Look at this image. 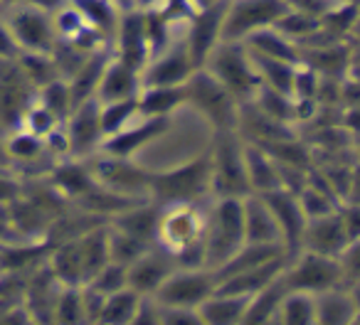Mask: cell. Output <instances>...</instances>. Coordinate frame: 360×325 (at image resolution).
<instances>
[{"mask_svg": "<svg viewBox=\"0 0 360 325\" xmlns=\"http://www.w3.org/2000/svg\"><path fill=\"white\" fill-rule=\"evenodd\" d=\"M195 62L191 57L183 35L175 37L165 50L153 55L141 69V89L143 86H180L186 84L195 72Z\"/></svg>", "mask_w": 360, "mask_h": 325, "instance_id": "13", "label": "cell"}, {"mask_svg": "<svg viewBox=\"0 0 360 325\" xmlns=\"http://www.w3.org/2000/svg\"><path fill=\"white\" fill-rule=\"evenodd\" d=\"M255 104L274 121L294 126V96L291 94H284V91H276V89H271V86L262 84V89L257 91V96H255Z\"/></svg>", "mask_w": 360, "mask_h": 325, "instance_id": "38", "label": "cell"}, {"mask_svg": "<svg viewBox=\"0 0 360 325\" xmlns=\"http://www.w3.org/2000/svg\"><path fill=\"white\" fill-rule=\"evenodd\" d=\"M276 325H316V298L306 291H289L286 288L281 298Z\"/></svg>", "mask_w": 360, "mask_h": 325, "instance_id": "34", "label": "cell"}, {"mask_svg": "<svg viewBox=\"0 0 360 325\" xmlns=\"http://www.w3.org/2000/svg\"><path fill=\"white\" fill-rule=\"evenodd\" d=\"M345 244H348V237H345L338 210L321 217H311L306 222L301 249L316 251V254H323V256H338Z\"/></svg>", "mask_w": 360, "mask_h": 325, "instance_id": "19", "label": "cell"}, {"mask_svg": "<svg viewBox=\"0 0 360 325\" xmlns=\"http://www.w3.org/2000/svg\"><path fill=\"white\" fill-rule=\"evenodd\" d=\"M286 293L284 279H274L269 286L255 293L247 303L245 318H242V325H271L276 320V313H279L281 298Z\"/></svg>", "mask_w": 360, "mask_h": 325, "instance_id": "32", "label": "cell"}, {"mask_svg": "<svg viewBox=\"0 0 360 325\" xmlns=\"http://www.w3.org/2000/svg\"><path fill=\"white\" fill-rule=\"evenodd\" d=\"M217 291V276L212 269H180L175 266L153 296L165 308H200L205 298Z\"/></svg>", "mask_w": 360, "mask_h": 325, "instance_id": "11", "label": "cell"}, {"mask_svg": "<svg viewBox=\"0 0 360 325\" xmlns=\"http://www.w3.org/2000/svg\"><path fill=\"white\" fill-rule=\"evenodd\" d=\"M264 200L276 220L281 244H284L286 254L294 256L296 251H301V239H304L306 222H309V217H306L304 207H301V202H299V195L279 187V190H274V192H266Z\"/></svg>", "mask_w": 360, "mask_h": 325, "instance_id": "16", "label": "cell"}, {"mask_svg": "<svg viewBox=\"0 0 360 325\" xmlns=\"http://www.w3.org/2000/svg\"><path fill=\"white\" fill-rule=\"evenodd\" d=\"M25 3H30V6H35V8H40V11L55 15V13L62 11V8H65L70 0H25Z\"/></svg>", "mask_w": 360, "mask_h": 325, "instance_id": "53", "label": "cell"}, {"mask_svg": "<svg viewBox=\"0 0 360 325\" xmlns=\"http://www.w3.org/2000/svg\"><path fill=\"white\" fill-rule=\"evenodd\" d=\"M47 266L62 286H84V264H82V251L77 239L57 241L47 259Z\"/></svg>", "mask_w": 360, "mask_h": 325, "instance_id": "30", "label": "cell"}, {"mask_svg": "<svg viewBox=\"0 0 360 325\" xmlns=\"http://www.w3.org/2000/svg\"><path fill=\"white\" fill-rule=\"evenodd\" d=\"M245 166H247V180H250V192L266 195V192H274L281 187L279 166L266 153L264 145L245 140Z\"/></svg>", "mask_w": 360, "mask_h": 325, "instance_id": "22", "label": "cell"}, {"mask_svg": "<svg viewBox=\"0 0 360 325\" xmlns=\"http://www.w3.org/2000/svg\"><path fill=\"white\" fill-rule=\"evenodd\" d=\"M286 8L284 0H227L222 42H245L255 32L276 25Z\"/></svg>", "mask_w": 360, "mask_h": 325, "instance_id": "10", "label": "cell"}, {"mask_svg": "<svg viewBox=\"0 0 360 325\" xmlns=\"http://www.w3.org/2000/svg\"><path fill=\"white\" fill-rule=\"evenodd\" d=\"M18 55H20V47H18L8 22L0 15V60H18Z\"/></svg>", "mask_w": 360, "mask_h": 325, "instance_id": "50", "label": "cell"}, {"mask_svg": "<svg viewBox=\"0 0 360 325\" xmlns=\"http://www.w3.org/2000/svg\"><path fill=\"white\" fill-rule=\"evenodd\" d=\"M245 47L252 55L259 57H271V60L291 62V65H299L301 62V47L296 42H291L281 30H276L274 25L250 35L245 40Z\"/></svg>", "mask_w": 360, "mask_h": 325, "instance_id": "29", "label": "cell"}, {"mask_svg": "<svg viewBox=\"0 0 360 325\" xmlns=\"http://www.w3.org/2000/svg\"><path fill=\"white\" fill-rule=\"evenodd\" d=\"M163 0H134L136 11H150V8H158Z\"/></svg>", "mask_w": 360, "mask_h": 325, "instance_id": "54", "label": "cell"}, {"mask_svg": "<svg viewBox=\"0 0 360 325\" xmlns=\"http://www.w3.org/2000/svg\"><path fill=\"white\" fill-rule=\"evenodd\" d=\"M252 296H237V293H222L215 291L210 298H205L198 308L202 318V325H242L247 303Z\"/></svg>", "mask_w": 360, "mask_h": 325, "instance_id": "28", "label": "cell"}, {"mask_svg": "<svg viewBox=\"0 0 360 325\" xmlns=\"http://www.w3.org/2000/svg\"><path fill=\"white\" fill-rule=\"evenodd\" d=\"M141 293L134 288L116 291V293L106 296L104 308H101L99 323L101 325H131L134 323L136 308H139Z\"/></svg>", "mask_w": 360, "mask_h": 325, "instance_id": "36", "label": "cell"}, {"mask_svg": "<svg viewBox=\"0 0 360 325\" xmlns=\"http://www.w3.org/2000/svg\"><path fill=\"white\" fill-rule=\"evenodd\" d=\"M205 205H195V202L160 205L155 244L170 251L175 266L180 269H207L205 241H202Z\"/></svg>", "mask_w": 360, "mask_h": 325, "instance_id": "1", "label": "cell"}, {"mask_svg": "<svg viewBox=\"0 0 360 325\" xmlns=\"http://www.w3.org/2000/svg\"><path fill=\"white\" fill-rule=\"evenodd\" d=\"M186 106H193L212 126V131H237L242 104L205 67L193 72V77L186 81Z\"/></svg>", "mask_w": 360, "mask_h": 325, "instance_id": "6", "label": "cell"}, {"mask_svg": "<svg viewBox=\"0 0 360 325\" xmlns=\"http://www.w3.org/2000/svg\"><path fill=\"white\" fill-rule=\"evenodd\" d=\"M0 13H3V11H0Z\"/></svg>", "mask_w": 360, "mask_h": 325, "instance_id": "63", "label": "cell"}, {"mask_svg": "<svg viewBox=\"0 0 360 325\" xmlns=\"http://www.w3.org/2000/svg\"><path fill=\"white\" fill-rule=\"evenodd\" d=\"M158 217H160V205L153 200H143L131 205L129 210L119 212L109 220L111 227L126 232L131 237L155 244V234H158Z\"/></svg>", "mask_w": 360, "mask_h": 325, "instance_id": "24", "label": "cell"}, {"mask_svg": "<svg viewBox=\"0 0 360 325\" xmlns=\"http://www.w3.org/2000/svg\"><path fill=\"white\" fill-rule=\"evenodd\" d=\"M67 133L72 158H91L101 150L104 128H101V104L96 96L82 101L72 109V114L62 121Z\"/></svg>", "mask_w": 360, "mask_h": 325, "instance_id": "12", "label": "cell"}, {"mask_svg": "<svg viewBox=\"0 0 360 325\" xmlns=\"http://www.w3.org/2000/svg\"><path fill=\"white\" fill-rule=\"evenodd\" d=\"M0 15L11 27L20 52H45V55H52V50L57 45L55 15L30 6L25 0L6 8Z\"/></svg>", "mask_w": 360, "mask_h": 325, "instance_id": "9", "label": "cell"}, {"mask_svg": "<svg viewBox=\"0 0 360 325\" xmlns=\"http://www.w3.org/2000/svg\"><path fill=\"white\" fill-rule=\"evenodd\" d=\"M225 6L227 0H217L212 6L195 11V15L191 18V22L183 30V40H186L191 57L195 62V67L200 69L205 65V60L210 57V52L222 42V20H225Z\"/></svg>", "mask_w": 360, "mask_h": 325, "instance_id": "14", "label": "cell"}, {"mask_svg": "<svg viewBox=\"0 0 360 325\" xmlns=\"http://www.w3.org/2000/svg\"><path fill=\"white\" fill-rule=\"evenodd\" d=\"M286 261H289V256H281V259H274L264 266H257V269L227 276V279L217 281V291H222V293H237V296H255V293H259L264 286H269L271 281L284 274Z\"/></svg>", "mask_w": 360, "mask_h": 325, "instance_id": "25", "label": "cell"}, {"mask_svg": "<svg viewBox=\"0 0 360 325\" xmlns=\"http://www.w3.org/2000/svg\"><path fill=\"white\" fill-rule=\"evenodd\" d=\"M284 3L291 11H299V13H304V15L316 18V20H321V18L335 6V0H284Z\"/></svg>", "mask_w": 360, "mask_h": 325, "instance_id": "49", "label": "cell"}, {"mask_svg": "<svg viewBox=\"0 0 360 325\" xmlns=\"http://www.w3.org/2000/svg\"><path fill=\"white\" fill-rule=\"evenodd\" d=\"M343 202H358L360 205V160H353V168H350V183L348 190H345V200Z\"/></svg>", "mask_w": 360, "mask_h": 325, "instance_id": "52", "label": "cell"}, {"mask_svg": "<svg viewBox=\"0 0 360 325\" xmlns=\"http://www.w3.org/2000/svg\"><path fill=\"white\" fill-rule=\"evenodd\" d=\"M18 69L25 77V81L32 89H42L50 81L60 79V72H57L55 57L45 55V52H20L18 55Z\"/></svg>", "mask_w": 360, "mask_h": 325, "instance_id": "35", "label": "cell"}, {"mask_svg": "<svg viewBox=\"0 0 360 325\" xmlns=\"http://www.w3.org/2000/svg\"><path fill=\"white\" fill-rule=\"evenodd\" d=\"M353 155L360 160V133H355V135H353Z\"/></svg>", "mask_w": 360, "mask_h": 325, "instance_id": "58", "label": "cell"}, {"mask_svg": "<svg viewBox=\"0 0 360 325\" xmlns=\"http://www.w3.org/2000/svg\"><path fill=\"white\" fill-rule=\"evenodd\" d=\"M79 11V15L89 22L94 30H99L106 40H111L116 32V25L121 20V8L114 0H70Z\"/></svg>", "mask_w": 360, "mask_h": 325, "instance_id": "33", "label": "cell"}, {"mask_svg": "<svg viewBox=\"0 0 360 325\" xmlns=\"http://www.w3.org/2000/svg\"><path fill=\"white\" fill-rule=\"evenodd\" d=\"M22 195V185L13 175H0V205H11L15 197Z\"/></svg>", "mask_w": 360, "mask_h": 325, "instance_id": "51", "label": "cell"}, {"mask_svg": "<svg viewBox=\"0 0 360 325\" xmlns=\"http://www.w3.org/2000/svg\"><path fill=\"white\" fill-rule=\"evenodd\" d=\"M55 323L77 325L84 323V298H82V286H62L60 296L55 300Z\"/></svg>", "mask_w": 360, "mask_h": 325, "instance_id": "42", "label": "cell"}, {"mask_svg": "<svg viewBox=\"0 0 360 325\" xmlns=\"http://www.w3.org/2000/svg\"><path fill=\"white\" fill-rule=\"evenodd\" d=\"M114 3L121 8V13H124V11H136V8H134V0H114Z\"/></svg>", "mask_w": 360, "mask_h": 325, "instance_id": "56", "label": "cell"}, {"mask_svg": "<svg viewBox=\"0 0 360 325\" xmlns=\"http://www.w3.org/2000/svg\"><path fill=\"white\" fill-rule=\"evenodd\" d=\"M212 197L210 178V153L173 166L168 171L150 173V200L158 205H178V202H195L205 205Z\"/></svg>", "mask_w": 360, "mask_h": 325, "instance_id": "3", "label": "cell"}, {"mask_svg": "<svg viewBox=\"0 0 360 325\" xmlns=\"http://www.w3.org/2000/svg\"><path fill=\"white\" fill-rule=\"evenodd\" d=\"M139 94H141V69H136V67L126 65L119 57L111 55L94 96L101 104H106V101L139 99Z\"/></svg>", "mask_w": 360, "mask_h": 325, "instance_id": "20", "label": "cell"}, {"mask_svg": "<svg viewBox=\"0 0 360 325\" xmlns=\"http://www.w3.org/2000/svg\"><path fill=\"white\" fill-rule=\"evenodd\" d=\"M15 3H22V0H0V11H6V8L15 6Z\"/></svg>", "mask_w": 360, "mask_h": 325, "instance_id": "60", "label": "cell"}, {"mask_svg": "<svg viewBox=\"0 0 360 325\" xmlns=\"http://www.w3.org/2000/svg\"><path fill=\"white\" fill-rule=\"evenodd\" d=\"M360 40V11H358V20H355L353 27V35H350V42H358Z\"/></svg>", "mask_w": 360, "mask_h": 325, "instance_id": "57", "label": "cell"}, {"mask_svg": "<svg viewBox=\"0 0 360 325\" xmlns=\"http://www.w3.org/2000/svg\"><path fill=\"white\" fill-rule=\"evenodd\" d=\"M86 286H91L94 291H99L101 296H111L116 291L129 288V269L124 264H116V261H109L101 271H96Z\"/></svg>", "mask_w": 360, "mask_h": 325, "instance_id": "44", "label": "cell"}, {"mask_svg": "<svg viewBox=\"0 0 360 325\" xmlns=\"http://www.w3.org/2000/svg\"><path fill=\"white\" fill-rule=\"evenodd\" d=\"M106 230H109V254H111V261H116V264H124V266L134 264L148 246H153V244H148V241L139 239V237H131V234H126V232L116 230L109 222H106Z\"/></svg>", "mask_w": 360, "mask_h": 325, "instance_id": "39", "label": "cell"}, {"mask_svg": "<svg viewBox=\"0 0 360 325\" xmlns=\"http://www.w3.org/2000/svg\"><path fill=\"white\" fill-rule=\"evenodd\" d=\"M345 3H353V6H360V0H345Z\"/></svg>", "mask_w": 360, "mask_h": 325, "instance_id": "62", "label": "cell"}, {"mask_svg": "<svg viewBox=\"0 0 360 325\" xmlns=\"http://www.w3.org/2000/svg\"><path fill=\"white\" fill-rule=\"evenodd\" d=\"M340 274H343V286H353L360 281V239H353L343 246L338 254Z\"/></svg>", "mask_w": 360, "mask_h": 325, "instance_id": "45", "label": "cell"}, {"mask_svg": "<svg viewBox=\"0 0 360 325\" xmlns=\"http://www.w3.org/2000/svg\"><path fill=\"white\" fill-rule=\"evenodd\" d=\"M245 197H210L205 205V264L217 271L245 244Z\"/></svg>", "mask_w": 360, "mask_h": 325, "instance_id": "2", "label": "cell"}, {"mask_svg": "<svg viewBox=\"0 0 360 325\" xmlns=\"http://www.w3.org/2000/svg\"><path fill=\"white\" fill-rule=\"evenodd\" d=\"M205 67L240 104L255 101L257 91L262 89L259 72L255 67V60L247 52L245 42H220L210 57L205 60Z\"/></svg>", "mask_w": 360, "mask_h": 325, "instance_id": "5", "label": "cell"}, {"mask_svg": "<svg viewBox=\"0 0 360 325\" xmlns=\"http://www.w3.org/2000/svg\"><path fill=\"white\" fill-rule=\"evenodd\" d=\"M89 166L96 185L136 200H150V171L139 166L134 158H119L99 150L89 158Z\"/></svg>", "mask_w": 360, "mask_h": 325, "instance_id": "7", "label": "cell"}, {"mask_svg": "<svg viewBox=\"0 0 360 325\" xmlns=\"http://www.w3.org/2000/svg\"><path fill=\"white\" fill-rule=\"evenodd\" d=\"M319 25H321V20H316V18L304 15V13L286 8V13L279 18V20H276L274 27H276V30H281L291 42H296V45L301 47L316 30H319Z\"/></svg>", "mask_w": 360, "mask_h": 325, "instance_id": "43", "label": "cell"}, {"mask_svg": "<svg viewBox=\"0 0 360 325\" xmlns=\"http://www.w3.org/2000/svg\"><path fill=\"white\" fill-rule=\"evenodd\" d=\"M35 99L40 101L47 111H52L60 121H65L67 116L72 114V109H75L72 89H70V84H67V79H62V77L50 81V84H45L42 89H37Z\"/></svg>", "mask_w": 360, "mask_h": 325, "instance_id": "40", "label": "cell"}, {"mask_svg": "<svg viewBox=\"0 0 360 325\" xmlns=\"http://www.w3.org/2000/svg\"><path fill=\"white\" fill-rule=\"evenodd\" d=\"M212 197H247L250 180L245 166V138L240 131H215L210 145Z\"/></svg>", "mask_w": 360, "mask_h": 325, "instance_id": "4", "label": "cell"}, {"mask_svg": "<svg viewBox=\"0 0 360 325\" xmlns=\"http://www.w3.org/2000/svg\"><path fill=\"white\" fill-rule=\"evenodd\" d=\"M131 325H160V303L153 296H141Z\"/></svg>", "mask_w": 360, "mask_h": 325, "instance_id": "48", "label": "cell"}, {"mask_svg": "<svg viewBox=\"0 0 360 325\" xmlns=\"http://www.w3.org/2000/svg\"><path fill=\"white\" fill-rule=\"evenodd\" d=\"M353 325H360V313H355V320H353Z\"/></svg>", "mask_w": 360, "mask_h": 325, "instance_id": "61", "label": "cell"}, {"mask_svg": "<svg viewBox=\"0 0 360 325\" xmlns=\"http://www.w3.org/2000/svg\"><path fill=\"white\" fill-rule=\"evenodd\" d=\"M193 6L198 8V11H200V8H207V6H212V3H217V0H191Z\"/></svg>", "mask_w": 360, "mask_h": 325, "instance_id": "59", "label": "cell"}, {"mask_svg": "<svg viewBox=\"0 0 360 325\" xmlns=\"http://www.w3.org/2000/svg\"><path fill=\"white\" fill-rule=\"evenodd\" d=\"M281 256H289L286 249L281 244H257V241H245L220 269L215 271L217 281L227 279V276L242 274V271L257 269V266H264L274 259H281Z\"/></svg>", "mask_w": 360, "mask_h": 325, "instance_id": "27", "label": "cell"}, {"mask_svg": "<svg viewBox=\"0 0 360 325\" xmlns=\"http://www.w3.org/2000/svg\"><path fill=\"white\" fill-rule=\"evenodd\" d=\"M350 57H353V42L350 40L301 50V62L326 79H345L350 69Z\"/></svg>", "mask_w": 360, "mask_h": 325, "instance_id": "21", "label": "cell"}, {"mask_svg": "<svg viewBox=\"0 0 360 325\" xmlns=\"http://www.w3.org/2000/svg\"><path fill=\"white\" fill-rule=\"evenodd\" d=\"M245 205V241H257V244H281V234L276 220L266 205L264 195H247L242 200ZM284 246V244H281Z\"/></svg>", "mask_w": 360, "mask_h": 325, "instance_id": "23", "label": "cell"}, {"mask_svg": "<svg viewBox=\"0 0 360 325\" xmlns=\"http://www.w3.org/2000/svg\"><path fill=\"white\" fill-rule=\"evenodd\" d=\"M338 215H340V222H343L348 241L360 239V205L358 202H340Z\"/></svg>", "mask_w": 360, "mask_h": 325, "instance_id": "47", "label": "cell"}, {"mask_svg": "<svg viewBox=\"0 0 360 325\" xmlns=\"http://www.w3.org/2000/svg\"><path fill=\"white\" fill-rule=\"evenodd\" d=\"M170 131V116H136L119 133L106 135L101 143V153L119 155V158H136L139 150L158 140Z\"/></svg>", "mask_w": 360, "mask_h": 325, "instance_id": "15", "label": "cell"}, {"mask_svg": "<svg viewBox=\"0 0 360 325\" xmlns=\"http://www.w3.org/2000/svg\"><path fill=\"white\" fill-rule=\"evenodd\" d=\"M111 52L119 57L121 62L143 69L146 62L150 60V47L146 40V25H143V13L141 11H124L121 20L116 25V32L111 37Z\"/></svg>", "mask_w": 360, "mask_h": 325, "instance_id": "17", "label": "cell"}, {"mask_svg": "<svg viewBox=\"0 0 360 325\" xmlns=\"http://www.w3.org/2000/svg\"><path fill=\"white\" fill-rule=\"evenodd\" d=\"M126 269H129V288H134L141 296H155L163 281L170 276V271L175 269V259L163 246L153 244Z\"/></svg>", "mask_w": 360, "mask_h": 325, "instance_id": "18", "label": "cell"}, {"mask_svg": "<svg viewBox=\"0 0 360 325\" xmlns=\"http://www.w3.org/2000/svg\"><path fill=\"white\" fill-rule=\"evenodd\" d=\"M316 298V325H353L355 320V300L348 286L321 291Z\"/></svg>", "mask_w": 360, "mask_h": 325, "instance_id": "26", "label": "cell"}, {"mask_svg": "<svg viewBox=\"0 0 360 325\" xmlns=\"http://www.w3.org/2000/svg\"><path fill=\"white\" fill-rule=\"evenodd\" d=\"M348 288H350V296H353V300H355V308H358V313H360V281L353 286H348Z\"/></svg>", "mask_w": 360, "mask_h": 325, "instance_id": "55", "label": "cell"}, {"mask_svg": "<svg viewBox=\"0 0 360 325\" xmlns=\"http://www.w3.org/2000/svg\"><path fill=\"white\" fill-rule=\"evenodd\" d=\"M160 325H202L195 308H165L160 305Z\"/></svg>", "mask_w": 360, "mask_h": 325, "instance_id": "46", "label": "cell"}, {"mask_svg": "<svg viewBox=\"0 0 360 325\" xmlns=\"http://www.w3.org/2000/svg\"><path fill=\"white\" fill-rule=\"evenodd\" d=\"M281 279H284V286L289 291H306L311 296L343 286L338 256H323L306 249L289 256Z\"/></svg>", "mask_w": 360, "mask_h": 325, "instance_id": "8", "label": "cell"}, {"mask_svg": "<svg viewBox=\"0 0 360 325\" xmlns=\"http://www.w3.org/2000/svg\"><path fill=\"white\" fill-rule=\"evenodd\" d=\"M252 60H255V67H257V72H259L262 84L271 86V89H276V91H284V94H291V89H294L296 65L281 62V60H271V57H259V55H252Z\"/></svg>", "mask_w": 360, "mask_h": 325, "instance_id": "37", "label": "cell"}, {"mask_svg": "<svg viewBox=\"0 0 360 325\" xmlns=\"http://www.w3.org/2000/svg\"><path fill=\"white\" fill-rule=\"evenodd\" d=\"M186 84L180 86H143L139 94V116H173L186 106Z\"/></svg>", "mask_w": 360, "mask_h": 325, "instance_id": "31", "label": "cell"}, {"mask_svg": "<svg viewBox=\"0 0 360 325\" xmlns=\"http://www.w3.org/2000/svg\"><path fill=\"white\" fill-rule=\"evenodd\" d=\"M136 116H139V101L136 99L106 101V104H101V128H104V138L106 135L119 133L121 128H126Z\"/></svg>", "mask_w": 360, "mask_h": 325, "instance_id": "41", "label": "cell"}]
</instances>
